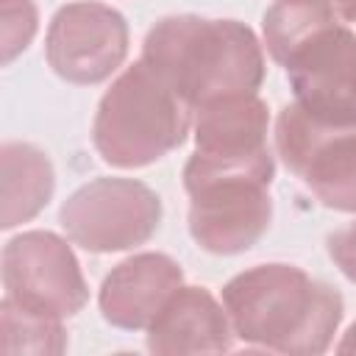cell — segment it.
<instances>
[{
	"label": "cell",
	"instance_id": "6da1fadb",
	"mask_svg": "<svg viewBox=\"0 0 356 356\" xmlns=\"http://www.w3.org/2000/svg\"><path fill=\"white\" fill-rule=\"evenodd\" d=\"M239 342L275 353H325L342 323V295L284 261L236 273L220 295Z\"/></svg>",
	"mask_w": 356,
	"mask_h": 356
},
{
	"label": "cell",
	"instance_id": "7a4b0ae2",
	"mask_svg": "<svg viewBox=\"0 0 356 356\" xmlns=\"http://www.w3.org/2000/svg\"><path fill=\"white\" fill-rule=\"evenodd\" d=\"M139 58L192 108L231 95H256L267 72L264 50L245 22L197 14L161 17L145 33Z\"/></svg>",
	"mask_w": 356,
	"mask_h": 356
},
{
	"label": "cell",
	"instance_id": "3957f363",
	"mask_svg": "<svg viewBox=\"0 0 356 356\" xmlns=\"http://www.w3.org/2000/svg\"><path fill=\"white\" fill-rule=\"evenodd\" d=\"M273 175L270 150L248 159L192 153L184 164L192 239L214 256L250 250L273 222Z\"/></svg>",
	"mask_w": 356,
	"mask_h": 356
},
{
	"label": "cell",
	"instance_id": "277c9868",
	"mask_svg": "<svg viewBox=\"0 0 356 356\" xmlns=\"http://www.w3.org/2000/svg\"><path fill=\"white\" fill-rule=\"evenodd\" d=\"M192 120L195 108L147 61L136 58L100 97L92 145L108 167L136 170L181 147Z\"/></svg>",
	"mask_w": 356,
	"mask_h": 356
},
{
	"label": "cell",
	"instance_id": "5b68a950",
	"mask_svg": "<svg viewBox=\"0 0 356 356\" xmlns=\"http://www.w3.org/2000/svg\"><path fill=\"white\" fill-rule=\"evenodd\" d=\"M161 197L136 178H95L81 184L58 209L67 239L89 253L134 250L161 225Z\"/></svg>",
	"mask_w": 356,
	"mask_h": 356
},
{
	"label": "cell",
	"instance_id": "8992f818",
	"mask_svg": "<svg viewBox=\"0 0 356 356\" xmlns=\"http://www.w3.org/2000/svg\"><path fill=\"white\" fill-rule=\"evenodd\" d=\"M275 150L325 209L356 214V125H325L292 100L275 117Z\"/></svg>",
	"mask_w": 356,
	"mask_h": 356
},
{
	"label": "cell",
	"instance_id": "52a82bcc",
	"mask_svg": "<svg viewBox=\"0 0 356 356\" xmlns=\"http://www.w3.org/2000/svg\"><path fill=\"white\" fill-rule=\"evenodd\" d=\"M3 286L14 303L67 320L89 300L72 245L53 231H22L3 248Z\"/></svg>",
	"mask_w": 356,
	"mask_h": 356
},
{
	"label": "cell",
	"instance_id": "ba28073f",
	"mask_svg": "<svg viewBox=\"0 0 356 356\" xmlns=\"http://www.w3.org/2000/svg\"><path fill=\"white\" fill-rule=\"evenodd\" d=\"M128 44V22L117 8L78 0L53 14L44 36V58L61 81L95 86L122 67Z\"/></svg>",
	"mask_w": 356,
	"mask_h": 356
},
{
	"label": "cell",
	"instance_id": "9c48e42d",
	"mask_svg": "<svg viewBox=\"0 0 356 356\" xmlns=\"http://www.w3.org/2000/svg\"><path fill=\"white\" fill-rule=\"evenodd\" d=\"M295 103L325 125H356V31L337 22L284 64Z\"/></svg>",
	"mask_w": 356,
	"mask_h": 356
},
{
	"label": "cell",
	"instance_id": "30bf717a",
	"mask_svg": "<svg viewBox=\"0 0 356 356\" xmlns=\"http://www.w3.org/2000/svg\"><path fill=\"white\" fill-rule=\"evenodd\" d=\"M181 284L184 270L172 256L156 250L134 253L103 278L97 306L108 325L122 331H147Z\"/></svg>",
	"mask_w": 356,
	"mask_h": 356
},
{
	"label": "cell",
	"instance_id": "8fae6325",
	"mask_svg": "<svg viewBox=\"0 0 356 356\" xmlns=\"http://www.w3.org/2000/svg\"><path fill=\"white\" fill-rule=\"evenodd\" d=\"M234 328L222 300L206 286L181 284L147 325L150 353H222L234 348Z\"/></svg>",
	"mask_w": 356,
	"mask_h": 356
},
{
	"label": "cell",
	"instance_id": "7c38bea8",
	"mask_svg": "<svg viewBox=\"0 0 356 356\" xmlns=\"http://www.w3.org/2000/svg\"><path fill=\"white\" fill-rule=\"evenodd\" d=\"M270 108L259 95H231L195 108V153L217 159H248L267 153Z\"/></svg>",
	"mask_w": 356,
	"mask_h": 356
},
{
	"label": "cell",
	"instance_id": "4fadbf2b",
	"mask_svg": "<svg viewBox=\"0 0 356 356\" xmlns=\"http://www.w3.org/2000/svg\"><path fill=\"white\" fill-rule=\"evenodd\" d=\"M3 228L31 222L56 192V170L44 150L31 142H3L0 147Z\"/></svg>",
	"mask_w": 356,
	"mask_h": 356
},
{
	"label": "cell",
	"instance_id": "5bb4252c",
	"mask_svg": "<svg viewBox=\"0 0 356 356\" xmlns=\"http://www.w3.org/2000/svg\"><path fill=\"white\" fill-rule=\"evenodd\" d=\"M345 22L334 0H273L261 17V36L270 58L286 64L298 50L317 39L331 25Z\"/></svg>",
	"mask_w": 356,
	"mask_h": 356
},
{
	"label": "cell",
	"instance_id": "9a60e30c",
	"mask_svg": "<svg viewBox=\"0 0 356 356\" xmlns=\"http://www.w3.org/2000/svg\"><path fill=\"white\" fill-rule=\"evenodd\" d=\"M3 320V350L6 353H61L67 350L64 320L31 312L11 298L0 303Z\"/></svg>",
	"mask_w": 356,
	"mask_h": 356
},
{
	"label": "cell",
	"instance_id": "2e32d148",
	"mask_svg": "<svg viewBox=\"0 0 356 356\" xmlns=\"http://www.w3.org/2000/svg\"><path fill=\"white\" fill-rule=\"evenodd\" d=\"M0 36H3V64H11L36 36L39 14L31 0H0Z\"/></svg>",
	"mask_w": 356,
	"mask_h": 356
},
{
	"label": "cell",
	"instance_id": "e0dca14e",
	"mask_svg": "<svg viewBox=\"0 0 356 356\" xmlns=\"http://www.w3.org/2000/svg\"><path fill=\"white\" fill-rule=\"evenodd\" d=\"M325 250L331 256V261L339 267V273L356 284V220L334 228L325 236Z\"/></svg>",
	"mask_w": 356,
	"mask_h": 356
},
{
	"label": "cell",
	"instance_id": "ac0fdd59",
	"mask_svg": "<svg viewBox=\"0 0 356 356\" xmlns=\"http://www.w3.org/2000/svg\"><path fill=\"white\" fill-rule=\"evenodd\" d=\"M337 353H356V320L348 325V331L337 342Z\"/></svg>",
	"mask_w": 356,
	"mask_h": 356
},
{
	"label": "cell",
	"instance_id": "d6986e66",
	"mask_svg": "<svg viewBox=\"0 0 356 356\" xmlns=\"http://www.w3.org/2000/svg\"><path fill=\"white\" fill-rule=\"evenodd\" d=\"M334 6H337L339 17H342L348 25L356 22V0H334Z\"/></svg>",
	"mask_w": 356,
	"mask_h": 356
}]
</instances>
